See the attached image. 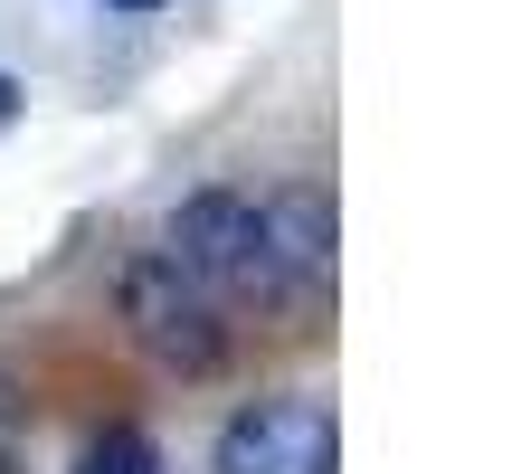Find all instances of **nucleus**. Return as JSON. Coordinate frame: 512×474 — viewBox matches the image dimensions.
Instances as JSON below:
<instances>
[{
  "instance_id": "1",
  "label": "nucleus",
  "mask_w": 512,
  "mask_h": 474,
  "mask_svg": "<svg viewBox=\"0 0 512 474\" xmlns=\"http://www.w3.org/2000/svg\"><path fill=\"white\" fill-rule=\"evenodd\" d=\"M162 256L190 275V285H209L219 304H256V313H294V304H313V285L285 266V256H275L256 190H228V181H209V190H190V200H171Z\"/></svg>"
},
{
  "instance_id": "2",
  "label": "nucleus",
  "mask_w": 512,
  "mask_h": 474,
  "mask_svg": "<svg viewBox=\"0 0 512 474\" xmlns=\"http://www.w3.org/2000/svg\"><path fill=\"white\" fill-rule=\"evenodd\" d=\"M114 313H124V332L143 342V361H162L171 380H219L228 351H238L228 304L171 266L162 237H152V247H133L124 266H114Z\"/></svg>"
},
{
  "instance_id": "3",
  "label": "nucleus",
  "mask_w": 512,
  "mask_h": 474,
  "mask_svg": "<svg viewBox=\"0 0 512 474\" xmlns=\"http://www.w3.org/2000/svg\"><path fill=\"white\" fill-rule=\"evenodd\" d=\"M209 474H342V418L304 389H275L219 418Z\"/></svg>"
},
{
  "instance_id": "4",
  "label": "nucleus",
  "mask_w": 512,
  "mask_h": 474,
  "mask_svg": "<svg viewBox=\"0 0 512 474\" xmlns=\"http://www.w3.org/2000/svg\"><path fill=\"white\" fill-rule=\"evenodd\" d=\"M256 209H266L275 256L323 294L332 285V256H342V209H332V190L323 181H275V190H256Z\"/></svg>"
},
{
  "instance_id": "5",
  "label": "nucleus",
  "mask_w": 512,
  "mask_h": 474,
  "mask_svg": "<svg viewBox=\"0 0 512 474\" xmlns=\"http://www.w3.org/2000/svg\"><path fill=\"white\" fill-rule=\"evenodd\" d=\"M67 474H171V456H162V437H152V427L105 418V427L67 456Z\"/></svg>"
},
{
  "instance_id": "6",
  "label": "nucleus",
  "mask_w": 512,
  "mask_h": 474,
  "mask_svg": "<svg viewBox=\"0 0 512 474\" xmlns=\"http://www.w3.org/2000/svg\"><path fill=\"white\" fill-rule=\"evenodd\" d=\"M19 105H29V86H19V76H0V124H19Z\"/></svg>"
},
{
  "instance_id": "7",
  "label": "nucleus",
  "mask_w": 512,
  "mask_h": 474,
  "mask_svg": "<svg viewBox=\"0 0 512 474\" xmlns=\"http://www.w3.org/2000/svg\"><path fill=\"white\" fill-rule=\"evenodd\" d=\"M105 10H124V19H152V10H171V0H105Z\"/></svg>"
}]
</instances>
